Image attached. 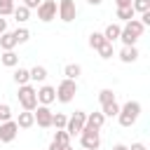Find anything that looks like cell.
I'll return each mask as SVG.
<instances>
[{"instance_id": "cell-26", "label": "cell", "mask_w": 150, "mask_h": 150, "mask_svg": "<svg viewBox=\"0 0 150 150\" xmlns=\"http://www.w3.org/2000/svg\"><path fill=\"white\" fill-rule=\"evenodd\" d=\"M66 122H68V117L63 112H52V127L54 129H66Z\"/></svg>"}, {"instance_id": "cell-40", "label": "cell", "mask_w": 150, "mask_h": 150, "mask_svg": "<svg viewBox=\"0 0 150 150\" xmlns=\"http://www.w3.org/2000/svg\"><path fill=\"white\" fill-rule=\"evenodd\" d=\"M52 2H56V0H52Z\"/></svg>"}, {"instance_id": "cell-27", "label": "cell", "mask_w": 150, "mask_h": 150, "mask_svg": "<svg viewBox=\"0 0 150 150\" xmlns=\"http://www.w3.org/2000/svg\"><path fill=\"white\" fill-rule=\"evenodd\" d=\"M96 52H98V56H101V59H112V54H115L112 42H103V45H101Z\"/></svg>"}, {"instance_id": "cell-23", "label": "cell", "mask_w": 150, "mask_h": 150, "mask_svg": "<svg viewBox=\"0 0 150 150\" xmlns=\"http://www.w3.org/2000/svg\"><path fill=\"white\" fill-rule=\"evenodd\" d=\"M101 112H103V117H117V112H120V103L112 101V103H108V105H101Z\"/></svg>"}, {"instance_id": "cell-19", "label": "cell", "mask_w": 150, "mask_h": 150, "mask_svg": "<svg viewBox=\"0 0 150 150\" xmlns=\"http://www.w3.org/2000/svg\"><path fill=\"white\" fill-rule=\"evenodd\" d=\"M14 19H16V23H26L28 19H30V9L28 7H23V5H19V7H14Z\"/></svg>"}, {"instance_id": "cell-22", "label": "cell", "mask_w": 150, "mask_h": 150, "mask_svg": "<svg viewBox=\"0 0 150 150\" xmlns=\"http://www.w3.org/2000/svg\"><path fill=\"white\" fill-rule=\"evenodd\" d=\"M124 26H127V28H129V30H131L136 38H141V35H143V30H145V26H143L138 19H131V21H127Z\"/></svg>"}, {"instance_id": "cell-25", "label": "cell", "mask_w": 150, "mask_h": 150, "mask_svg": "<svg viewBox=\"0 0 150 150\" xmlns=\"http://www.w3.org/2000/svg\"><path fill=\"white\" fill-rule=\"evenodd\" d=\"M115 101V91L112 89H101L98 91V103L101 105H108V103H112Z\"/></svg>"}, {"instance_id": "cell-31", "label": "cell", "mask_w": 150, "mask_h": 150, "mask_svg": "<svg viewBox=\"0 0 150 150\" xmlns=\"http://www.w3.org/2000/svg\"><path fill=\"white\" fill-rule=\"evenodd\" d=\"M103 42H105L103 33H91V35H89V47H91V49H98Z\"/></svg>"}, {"instance_id": "cell-33", "label": "cell", "mask_w": 150, "mask_h": 150, "mask_svg": "<svg viewBox=\"0 0 150 150\" xmlns=\"http://www.w3.org/2000/svg\"><path fill=\"white\" fill-rule=\"evenodd\" d=\"M40 2H42V0H23V7H28V9H38Z\"/></svg>"}, {"instance_id": "cell-21", "label": "cell", "mask_w": 150, "mask_h": 150, "mask_svg": "<svg viewBox=\"0 0 150 150\" xmlns=\"http://www.w3.org/2000/svg\"><path fill=\"white\" fill-rule=\"evenodd\" d=\"M52 143H59V145H70V136H68V131H66V129H56V131H54Z\"/></svg>"}, {"instance_id": "cell-13", "label": "cell", "mask_w": 150, "mask_h": 150, "mask_svg": "<svg viewBox=\"0 0 150 150\" xmlns=\"http://www.w3.org/2000/svg\"><path fill=\"white\" fill-rule=\"evenodd\" d=\"M120 33H122L120 23H108L103 30V38H105V42H115V40H120Z\"/></svg>"}, {"instance_id": "cell-4", "label": "cell", "mask_w": 150, "mask_h": 150, "mask_svg": "<svg viewBox=\"0 0 150 150\" xmlns=\"http://www.w3.org/2000/svg\"><path fill=\"white\" fill-rule=\"evenodd\" d=\"M80 143H82V150H98V145H101V136H98L96 129L82 127V131H80Z\"/></svg>"}, {"instance_id": "cell-15", "label": "cell", "mask_w": 150, "mask_h": 150, "mask_svg": "<svg viewBox=\"0 0 150 150\" xmlns=\"http://www.w3.org/2000/svg\"><path fill=\"white\" fill-rule=\"evenodd\" d=\"M0 63L2 66H7V68H14V66H19V56H16V52L12 49V52H2V56H0Z\"/></svg>"}, {"instance_id": "cell-24", "label": "cell", "mask_w": 150, "mask_h": 150, "mask_svg": "<svg viewBox=\"0 0 150 150\" xmlns=\"http://www.w3.org/2000/svg\"><path fill=\"white\" fill-rule=\"evenodd\" d=\"M12 35H14V40H16V45H23V42H28V38H30V30L21 26V28H16V30H14Z\"/></svg>"}, {"instance_id": "cell-3", "label": "cell", "mask_w": 150, "mask_h": 150, "mask_svg": "<svg viewBox=\"0 0 150 150\" xmlns=\"http://www.w3.org/2000/svg\"><path fill=\"white\" fill-rule=\"evenodd\" d=\"M19 103H21V108L23 110H35L38 108V96H35V87H30V84H21L19 87Z\"/></svg>"}, {"instance_id": "cell-32", "label": "cell", "mask_w": 150, "mask_h": 150, "mask_svg": "<svg viewBox=\"0 0 150 150\" xmlns=\"http://www.w3.org/2000/svg\"><path fill=\"white\" fill-rule=\"evenodd\" d=\"M7 120H12V108L7 103H0V122H7Z\"/></svg>"}, {"instance_id": "cell-38", "label": "cell", "mask_w": 150, "mask_h": 150, "mask_svg": "<svg viewBox=\"0 0 150 150\" xmlns=\"http://www.w3.org/2000/svg\"><path fill=\"white\" fill-rule=\"evenodd\" d=\"M110 150H129V145H124V143H115Z\"/></svg>"}, {"instance_id": "cell-30", "label": "cell", "mask_w": 150, "mask_h": 150, "mask_svg": "<svg viewBox=\"0 0 150 150\" xmlns=\"http://www.w3.org/2000/svg\"><path fill=\"white\" fill-rule=\"evenodd\" d=\"M117 19H122L124 23L134 19V9L131 7H117Z\"/></svg>"}, {"instance_id": "cell-5", "label": "cell", "mask_w": 150, "mask_h": 150, "mask_svg": "<svg viewBox=\"0 0 150 150\" xmlns=\"http://www.w3.org/2000/svg\"><path fill=\"white\" fill-rule=\"evenodd\" d=\"M56 14L61 21L70 23L75 16H77V7H75V0H59L56 2Z\"/></svg>"}, {"instance_id": "cell-2", "label": "cell", "mask_w": 150, "mask_h": 150, "mask_svg": "<svg viewBox=\"0 0 150 150\" xmlns=\"http://www.w3.org/2000/svg\"><path fill=\"white\" fill-rule=\"evenodd\" d=\"M54 91H56V101H61V103H70V101L75 98V94H77V82L63 77Z\"/></svg>"}, {"instance_id": "cell-16", "label": "cell", "mask_w": 150, "mask_h": 150, "mask_svg": "<svg viewBox=\"0 0 150 150\" xmlns=\"http://www.w3.org/2000/svg\"><path fill=\"white\" fill-rule=\"evenodd\" d=\"M63 75H66V80H77V77L82 75V68H80V63H66V68H63Z\"/></svg>"}, {"instance_id": "cell-6", "label": "cell", "mask_w": 150, "mask_h": 150, "mask_svg": "<svg viewBox=\"0 0 150 150\" xmlns=\"http://www.w3.org/2000/svg\"><path fill=\"white\" fill-rule=\"evenodd\" d=\"M84 120H87V112H82V110H75V112L68 117V122H66V131H68V136H70V138H73L75 134H80V131H82Z\"/></svg>"}, {"instance_id": "cell-35", "label": "cell", "mask_w": 150, "mask_h": 150, "mask_svg": "<svg viewBox=\"0 0 150 150\" xmlns=\"http://www.w3.org/2000/svg\"><path fill=\"white\" fill-rule=\"evenodd\" d=\"M129 150H148V148H145V143L136 141V143H131V148H129Z\"/></svg>"}, {"instance_id": "cell-12", "label": "cell", "mask_w": 150, "mask_h": 150, "mask_svg": "<svg viewBox=\"0 0 150 150\" xmlns=\"http://www.w3.org/2000/svg\"><path fill=\"white\" fill-rule=\"evenodd\" d=\"M14 122H16V127H19V129H30V127L35 124V117H33V112H30V110H23V112H19V117H16Z\"/></svg>"}, {"instance_id": "cell-14", "label": "cell", "mask_w": 150, "mask_h": 150, "mask_svg": "<svg viewBox=\"0 0 150 150\" xmlns=\"http://www.w3.org/2000/svg\"><path fill=\"white\" fill-rule=\"evenodd\" d=\"M138 59V49L136 47H122L120 49V61L122 63H134Z\"/></svg>"}, {"instance_id": "cell-34", "label": "cell", "mask_w": 150, "mask_h": 150, "mask_svg": "<svg viewBox=\"0 0 150 150\" xmlns=\"http://www.w3.org/2000/svg\"><path fill=\"white\" fill-rule=\"evenodd\" d=\"M49 150H73V145H59V143H49Z\"/></svg>"}, {"instance_id": "cell-7", "label": "cell", "mask_w": 150, "mask_h": 150, "mask_svg": "<svg viewBox=\"0 0 150 150\" xmlns=\"http://www.w3.org/2000/svg\"><path fill=\"white\" fill-rule=\"evenodd\" d=\"M19 134V127L14 120H7V122H0V141L2 143H12Z\"/></svg>"}, {"instance_id": "cell-11", "label": "cell", "mask_w": 150, "mask_h": 150, "mask_svg": "<svg viewBox=\"0 0 150 150\" xmlns=\"http://www.w3.org/2000/svg\"><path fill=\"white\" fill-rule=\"evenodd\" d=\"M103 122H105L103 112H89V115H87V120H84V127H89V129H96V131H101Z\"/></svg>"}, {"instance_id": "cell-28", "label": "cell", "mask_w": 150, "mask_h": 150, "mask_svg": "<svg viewBox=\"0 0 150 150\" xmlns=\"http://www.w3.org/2000/svg\"><path fill=\"white\" fill-rule=\"evenodd\" d=\"M131 9H134V14H136V12H138V14L150 12V0H134V2H131Z\"/></svg>"}, {"instance_id": "cell-8", "label": "cell", "mask_w": 150, "mask_h": 150, "mask_svg": "<svg viewBox=\"0 0 150 150\" xmlns=\"http://www.w3.org/2000/svg\"><path fill=\"white\" fill-rule=\"evenodd\" d=\"M38 19L40 21H52V19H56V2H52V0H42L40 2V7H38Z\"/></svg>"}, {"instance_id": "cell-20", "label": "cell", "mask_w": 150, "mask_h": 150, "mask_svg": "<svg viewBox=\"0 0 150 150\" xmlns=\"http://www.w3.org/2000/svg\"><path fill=\"white\" fill-rule=\"evenodd\" d=\"M14 82L21 87V84H28L30 82V75H28V68H16L14 70Z\"/></svg>"}, {"instance_id": "cell-18", "label": "cell", "mask_w": 150, "mask_h": 150, "mask_svg": "<svg viewBox=\"0 0 150 150\" xmlns=\"http://www.w3.org/2000/svg\"><path fill=\"white\" fill-rule=\"evenodd\" d=\"M0 47H2V52H12V49L16 47V40H14V35L5 30V33L0 35Z\"/></svg>"}, {"instance_id": "cell-39", "label": "cell", "mask_w": 150, "mask_h": 150, "mask_svg": "<svg viewBox=\"0 0 150 150\" xmlns=\"http://www.w3.org/2000/svg\"><path fill=\"white\" fill-rule=\"evenodd\" d=\"M87 2H89V5H91V7H98V5H101V2H103V0H87Z\"/></svg>"}, {"instance_id": "cell-29", "label": "cell", "mask_w": 150, "mask_h": 150, "mask_svg": "<svg viewBox=\"0 0 150 150\" xmlns=\"http://www.w3.org/2000/svg\"><path fill=\"white\" fill-rule=\"evenodd\" d=\"M14 0H0V16H9L14 12Z\"/></svg>"}, {"instance_id": "cell-10", "label": "cell", "mask_w": 150, "mask_h": 150, "mask_svg": "<svg viewBox=\"0 0 150 150\" xmlns=\"http://www.w3.org/2000/svg\"><path fill=\"white\" fill-rule=\"evenodd\" d=\"M35 96H38V103H40V105H49V103L56 101V91H54V87H49V84H42L40 89H35Z\"/></svg>"}, {"instance_id": "cell-37", "label": "cell", "mask_w": 150, "mask_h": 150, "mask_svg": "<svg viewBox=\"0 0 150 150\" xmlns=\"http://www.w3.org/2000/svg\"><path fill=\"white\" fill-rule=\"evenodd\" d=\"M5 30H7V19H5V16H0V35H2Z\"/></svg>"}, {"instance_id": "cell-1", "label": "cell", "mask_w": 150, "mask_h": 150, "mask_svg": "<svg viewBox=\"0 0 150 150\" xmlns=\"http://www.w3.org/2000/svg\"><path fill=\"white\" fill-rule=\"evenodd\" d=\"M141 117V103L138 101H127L124 105H120L117 112V122L122 127H134V122Z\"/></svg>"}, {"instance_id": "cell-36", "label": "cell", "mask_w": 150, "mask_h": 150, "mask_svg": "<svg viewBox=\"0 0 150 150\" xmlns=\"http://www.w3.org/2000/svg\"><path fill=\"white\" fill-rule=\"evenodd\" d=\"M131 2H134V0H115L117 7H131Z\"/></svg>"}, {"instance_id": "cell-9", "label": "cell", "mask_w": 150, "mask_h": 150, "mask_svg": "<svg viewBox=\"0 0 150 150\" xmlns=\"http://www.w3.org/2000/svg\"><path fill=\"white\" fill-rule=\"evenodd\" d=\"M33 117H35L38 127H42V129L52 127V110H49V105H38L35 112H33Z\"/></svg>"}, {"instance_id": "cell-17", "label": "cell", "mask_w": 150, "mask_h": 150, "mask_svg": "<svg viewBox=\"0 0 150 150\" xmlns=\"http://www.w3.org/2000/svg\"><path fill=\"white\" fill-rule=\"evenodd\" d=\"M28 75H30L33 82H45V80H47V68H45V66H33V68L28 70Z\"/></svg>"}]
</instances>
